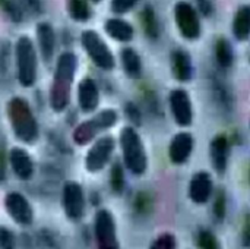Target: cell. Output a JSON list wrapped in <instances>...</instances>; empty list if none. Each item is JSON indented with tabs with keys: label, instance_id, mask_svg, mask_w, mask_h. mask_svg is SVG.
I'll use <instances>...</instances> for the list:
<instances>
[{
	"label": "cell",
	"instance_id": "cell-1",
	"mask_svg": "<svg viewBox=\"0 0 250 249\" xmlns=\"http://www.w3.org/2000/svg\"><path fill=\"white\" fill-rule=\"evenodd\" d=\"M78 56L72 51L62 53L56 60L53 84L50 87V107L56 113L64 112L72 100V84L78 72Z\"/></svg>",
	"mask_w": 250,
	"mask_h": 249
},
{
	"label": "cell",
	"instance_id": "cell-2",
	"mask_svg": "<svg viewBox=\"0 0 250 249\" xmlns=\"http://www.w3.org/2000/svg\"><path fill=\"white\" fill-rule=\"evenodd\" d=\"M7 119L10 129L18 141L22 144H34L40 136L38 120L29 106L22 97H12L7 103Z\"/></svg>",
	"mask_w": 250,
	"mask_h": 249
},
{
	"label": "cell",
	"instance_id": "cell-3",
	"mask_svg": "<svg viewBox=\"0 0 250 249\" xmlns=\"http://www.w3.org/2000/svg\"><path fill=\"white\" fill-rule=\"evenodd\" d=\"M119 144L123 156V166L133 175L142 176L148 170V154L141 135L133 126H125L120 131Z\"/></svg>",
	"mask_w": 250,
	"mask_h": 249
},
{
	"label": "cell",
	"instance_id": "cell-4",
	"mask_svg": "<svg viewBox=\"0 0 250 249\" xmlns=\"http://www.w3.org/2000/svg\"><path fill=\"white\" fill-rule=\"evenodd\" d=\"M16 78L21 87L31 88L38 78V51L32 40L26 35L18 38L15 44Z\"/></svg>",
	"mask_w": 250,
	"mask_h": 249
},
{
	"label": "cell",
	"instance_id": "cell-5",
	"mask_svg": "<svg viewBox=\"0 0 250 249\" xmlns=\"http://www.w3.org/2000/svg\"><path fill=\"white\" fill-rule=\"evenodd\" d=\"M117 120H119V114L114 109H104L95 113L88 120L79 123L72 134V139L79 147L88 145L95 138H98L103 132L114 128Z\"/></svg>",
	"mask_w": 250,
	"mask_h": 249
},
{
	"label": "cell",
	"instance_id": "cell-6",
	"mask_svg": "<svg viewBox=\"0 0 250 249\" xmlns=\"http://www.w3.org/2000/svg\"><path fill=\"white\" fill-rule=\"evenodd\" d=\"M81 44L83 51L92 60V63L105 72H110L116 68V59L111 48L103 40V37L94 29H85L81 34Z\"/></svg>",
	"mask_w": 250,
	"mask_h": 249
},
{
	"label": "cell",
	"instance_id": "cell-7",
	"mask_svg": "<svg viewBox=\"0 0 250 249\" xmlns=\"http://www.w3.org/2000/svg\"><path fill=\"white\" fill-rule=\"evenodd\" d=\"M174 21L176 26L180 32V35L189 41H195L201 37L202 34V25H201V18L196 12V9L185 1L180 0L174 6Z\"/></svg>",
	"mask_w": 250,
	"mask_h": 249
},
{
	"label": "cell",
	"instance_id": "cell-8",
	"mask_svg": "<svg viewBox=\"0 0 250 249\" xmlns=\"http://www.w3.org/2000/svg\"><path fill=\"white\" fill-rule=\"evenodd\" d=\"M114 148H116V141L113 136L104 135V136L95 138L92 147L88 150V153L85 156V161H83L85 169L89 173L103 172L107 167V164L110 163Z\"/></svg>",
	"mask_w": 250,
	"mask_h": 249
},
{
	"label": "cell",
	"instance_id": "cell-9",
	"mask_svg": "<svg viewBox=\"0 0 250 249\" xmlns=\"http://www.w3.org/2000/svg\"><path fill=\"white\" fill-rule=\"evenodd\" d=\"M94 236L97 247L100 249H117L120 247L114 216L105 208H101L95 213Z\"/></svg>",
	"mask_w": 250,
	"mask_h": 249
},
{
	"label": "cell",
	"instance_id": "cell-10",
	"mask_svg": "<svg viewBox=\"0 0 250 249\" xmlns=\"http://www.w3.org/2000/svg\"><path fill=\"white\" fill-rule=\"evenodd\" d=\"M62 207L72 222L82 220L85 214V194L78 182H66L62 191Z\"/></svg>",
	"mask_w": 250,
	"mask_h": 249
},
{
	"label": "cell",
	"instance_id": "cell-11",
	"mask_svg": "<svg viewBox=\"0 0 250 249\" xmlns=\"http://www.w3.org/2000/svg\"><path fill=\"white\" fill-rule=\"evenodd\" d=\"M3 205L9 217L16 225L28 227L34 223V210L29 201L21 192H16V191L7 192L3 200Z\"/></svg>",
	"mask_w": 250,
	"mask_h": 249
},
{
	"label": "cell",
	"instance_id": "cell-12",
	"mask_svg": "<svg viewBox=\"0 0 250 249\" xmlns=\"http://www.w3.org/2000/svg\"><path fill=\"white\" fill-rule=\"evenodd\" d=\"M170 112L177 126L189 128L193 123V104L186 90L176 88L168 95Z\"/></svg>",
	"mask_w": 250,
	"mask_h": 249
},
{
	"label": "cell",
	"instance_id": "cell-13",
	"mask_svg": "<svg viewBox=\"0 0 250 249\" xmlns=\"http://www.w3.org/2000/svg\"><path fill=\"white\" fill-rule=\"evenodd\" d=\"M195 150V138L189 132H179L168 145V158L173 164L182 166L188 163Z\"/></svg>",
	"mask_w": 250,
	"mask_h": 249
},
{
	"label": "cell",
	"instance_id": "cell-14",
	"mask_svg": "<svg viewBox=\"0 0 250 249\" xmlns=\"http://www.w3.org/2000/svg\"><path fill=\"white\" fill-rule=\"evenodd\" d=\"M214 194V182L208 172H198L192 176L189 186H188V195L189 200L195 204H207Z\"/></svg>",
	"mask_w": 250,
	"mask_h": 249
},
{
	"label": "cell",
	"instance_id": "cell-15",
	"mask_svg": "<svg viewBox=\"0 0 250 249\" xmlns=\"http://www.w3.org/2000/svg\"><path fill=\"white\" fill-rule=\"evenodd\" d=\"M78 106L85 114L97 112L100 106V88L89 76L82 78L78 84Z\"/></svg>",
	"mask_w": 250,
	"mask_h": 249
},
{
	"label": "cell",
	"instance_id": "cell-16",
	"mask_svg": "<svg viewBox=\"0 0 250 249\" xmlns=\"http://www.w3.org/2000/svg\"><path fill=\"white\" fill-rule=\"evenodd\" d=\"M9 164L10 169L13 172V175L19 179V181H29L34 176L35 167H34V161L31 154L21 148V147H13L9 151Z\"/></svg>",
	"mask_w": 250,
	"mask_h": 249
},
{
	"label": "cell",
	"instance_id": "cell-17",
	"mask_svg": "<svg viewBox=\"0 0 250 249\" xmlns=\"http://www.w3.org/2000/svg\"><path fill=\"white\" fill-rule=\"evenodd\" d=\"M209 157L212 169L218 175H224L229 167L230 158V142L226 135H217L209 145Z\"/></svg>",
	"mask_w": 250,
	"mask_h": 249
},
{
	"label": "cell",
	"instance_id": "cell-18",
	"mask_svg": "<svg viewBox=\"0 0 250 249\" xmlns=\"http://www.w3.org/2000/svg\"><path fill=\"white\" fill-rule=\"evenodd\" d=\"M170 63H171L173 75L177 81L189 82L193 79V73H195L193 60L186 50H183V48L173 50V53L170 56Z\"/></svg>",
	"mask_w": 250,
	"mask_h": 249
},
{
	"label": "cell",
	"instance_id": "cell-19",
	"mask_svg": "<svg viewBox=\"0 0 250 249\" xmlns=\"http://www.w3.org/2000/svg\"><path fill=\"white\" fill-rule=\"evenodd\" d=\"M37 43L40 56L45 63H50L53 60L54 51H56V32L53 26L47 22H40L37 25Z\"/></svg>",
	"mask_w": 250,
	"mask_h": 249
},
{
	"label": "cell",
	"instance_id": "cell-20",
	"mask_svg": "<svg viewBox=\"0 0 250 249\" xmlns=\"http://www.w3.org/2000/svg\"><path fill=\"white\" fill-rule=\"evenodd\" d=\"M104 31L110 38H113L119 43H130L135 37L133 26L127 21L120 19V18L107 19L104 23Z\"/></svg>",
	"mask_w": 250,
	"mask_h": 249
},
{
	"label": "cell",
	"instance_id": "cell-21",
	"mask_svg": "<svg viewBox=\"0 0 250 249\" xmlns=\"http://www.w3.org/2000/svg\"><path fill=\"white\" fill-rule=\"evenodd\" d=\"M120 62L125 73L132 79L142 76V59L133 47H125L120 51Z\"/></svg>",
	"mask_w": 250,
	"mask_h": 249
},
{
	"label": "cell",
	"instance_id": "cell-22",
	"mask_svg": "<svg viewBox=\"0 0 250 249\" xmlns=\"http://www.w3.org/2000/svg\"><path fill=\"white\" fill-rule=\"evenodd\" d=\"M233 35L237 41L245 43L250 35V7L248 4L240 6L233 19Z\"/></svg>",
	"mask_w": 250,
	"mask_h": 249
},
{
	"label": "cell",
	"instance_id": "cell-23",
	"mask_svg": "<svg viewBox=\"0 0 250 249\" xmlns=\"http://www.w3.org/2000/svg\"><path fill=\"white\" fill-rule=\"evenodd\" d=\"M215 59L217 63L224 69L231 68L234 63V48L231 43L224 37L218 38L215 43Z\"/></svg>",
	"mask_w": 250,
	"mask_h": 249
},
{
	"label": "cell",
	"instance_id": "cell-24",
	"mask_svg": "<svg viewBox=\"0 0 250 249\" xmlns=\"http://www.w3.org/2000/svg\"><path fill=\"white\" fill-rule=\"evenodd\" d=\"M67 12L75 22H86L92 15L88 0H67Z\"/></svg>",
	"mask_w": 250,
	"mask_h": 249
},
{
	"label": "cell",
	"instance_id": "cell-25",
	"mask_svg": "<svg viewBox=\"0 0 250 249\" xmlns=\"http://www.w3.org/2000/svg\"><path fill=\"white\" fill-rule=\"evenodd\" d=\"M125 167L122 166V163H114L113 167H111V172H110V185H111V189L116 192V194H122L125 191Z\"/></svg>",
	"mask_w": 250,
	"mask_h": 249
},
{
	"label": "cell",
	"instance_id": "cell-26",
	"mask_svg": "<svg viewBox=\"0 0 250 249\" xmlns=\"http://www.w3.org/2000/svg\"><path fill=\"white\" fill-rule=\"evenodd\" d=\"M144 28L146 31V34L151 38H157L158 37V23H157V16L152 10L151 6H146V9L144 10Z\"/></svg>",
	"mask_w": 250,
	"mask_h": 249
},
{
	"label": "cell",
	"instance_id": "cell-27",
	"mask_svg": "<svg viewBox=\"0 0 250 249\" xmlns=\"http://www.w3.org/2000/svg\"><path fill=\"white\" fill-rule=\"evenodd\" d=\"M198 247L204 249H217L220 248L217 236L209 230H201L198 235Z\"/></svg>",
	"mask_w": 250,
	"mask_h": 249
},
{
	"label": "cell",
	"instance_id": "cell-28",
	"mask_svg": "<svg viewBox=\"0 0 250 249\" xmlns=\"http://www.w3.org/2000/svg\"><path fill=\"white\" fill-rule=\"evenodd\" d=\"M177 247L176 236L173 233H163L160 235L151 245L152 249H174Z\"/></svg>",
	"mask_w": 250,
	"mask_h": 249
},
{
	"label": "cell",
	"instance_id": "cell-29",
	"mask_svg": "<svg viewBox=\"0 0 250 249\" xmlns=\"http://www.w3.org/2000/svg\"><path fill=\"white\" fill-rule=\"evenodd\" d=\"M138 3L139 0H111V10L117 15H123L132 10Z\"/></svg>",
	"mask_w": 250,
	"mask_h": 249
},
{
	"label": "cell",
	"instance_id": "cell-30",
	"mask_svg": "<svg viewBox=\"0 0 250 249\" xmlns=\"http://www.w3.org/2000/svg\"><path fill=\"white\" fill-rule=\"evenodd\" d=\"M16 245L15 235L10 229L0 226V248L1 249H13Z\"/></svg>",
	"mask_w": 250,
	"mask_h": 249
},
{
	"label": "cell",
	"instance_id": "cell-31",
	"mask_svg": "<svg viewBox=\"0 0 250 249\" xmlns=\"http://www.w3.org/2000/svg\"><path fill=\"white\" fill-rule=\"evenodd\" d=\"M226 211H227V201H226V195L224 192H220L215 197V203H214V216L218 220H223L226 217Z\"/></svg>",
	"mask_w": 250,
	"mask_h": 249
},
{
	"label": "cell",
	"instance_id": "cell-32",
	"mask_svg": "<svg viewBox=\"0 0 250 249\" xmlns=\"http://www.w3.org/2000/svg\"><path fill=\"white\" fill-rule=\"evenodd\" d=\"M198 6H199V10H201L205 16H208V15L212 13V4H211L209 0H198Z\"/></svg>",
	"mask_w": 250,
	"mask_h": 249
},
{
	"label": "cell",
	"instance_id": "cell-33",
	"mask_svg": "<svg viewBox=\"0 0 250 249\" xmlns=\"http://www.w3.org/2000/svg\"><path fill=\"white\" fill-rule=\"evenodd\" d=\"M127 116L132 119V122H135V116H138V117H139V112H138L136 106H133V104H127Z\"/></svg>",
	"mask_w": 250,
	"mask_h": 249
},
{
	"label": "cell",
	"instance_id": "cell-34",
	"mask_svg": "<svg viewBox=\"0 0 250 249\" xmlns=\"http://www.w3.org/2000/svg\"><path fill=\"white\" fill-rule=\"evenodd\" d=\"M91 1H94V3H100V1H103V0H91Z\"/></svg>",
	"mask_w": 250,
	"mask_h": 249
}]
</instances>
